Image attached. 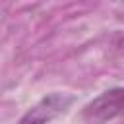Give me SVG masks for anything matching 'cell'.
<instances>
[{"label": "cell", "mask_w": 124, "mask_h": 124, "mask_svg": "<svg viewBox=\"0 0 124 124\" xmlns=\"http://www.w3.org/2000/svg\"><path fill=\"white\" fill-rule=\"evenodd\" d=\"M72 103H74V95L70 93H50L43 97L37 105H33L17 120V124H46L54 120L58 114L66 112V108Z\"/></svg>", "instance_id": "2"}, {"label": "cell", "mask_w": 124, "mask_h": 124, "mask_svg": "<svg viewBox=\"0 0 124 124\" xmlns=\"http://www.w3.org/2000/svg\"><path fill=\"white\" fill-rule=\"evenodd\" d=\"M116 118H124V87H112L101 93L81 110L85 124H107Z\"/></svg>", "instance_id": "1"}]
</instances>
